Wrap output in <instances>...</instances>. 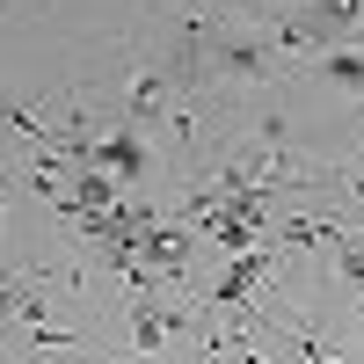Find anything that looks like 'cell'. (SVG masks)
<instances>
[{
    "mask_svg": "<svg viewBox=\"0 0 364 364\" xmlns=\"http://www.w3.org/2000/svg\"><path fill=\"white\" fill-rule=\"evenodd\" d=\"M277 66H284V58L269 51V37H262L255 22H219L211 58H204V80H211V87H262Z\"/></svg>",
    "mask_w": 364,
    "mask_h": 364,
    "instance_id": "1",
    "label": "cell"
},
{
    "mask_svg": "<svg viewBox=\"0 0 364 364\" xmlns=\"http://www.w3.org/2000/svg\"><path fill=\"white\" fill-rule=\"evenodd\" d=\"M73 350H95V336L87 328H51V321L8 328V357H73Z\"/></svg>",
    "mask_w": 364,
    "mask_h": 364,
    "instance_id": "2",
    "label": "cell"
}]
</instances>
